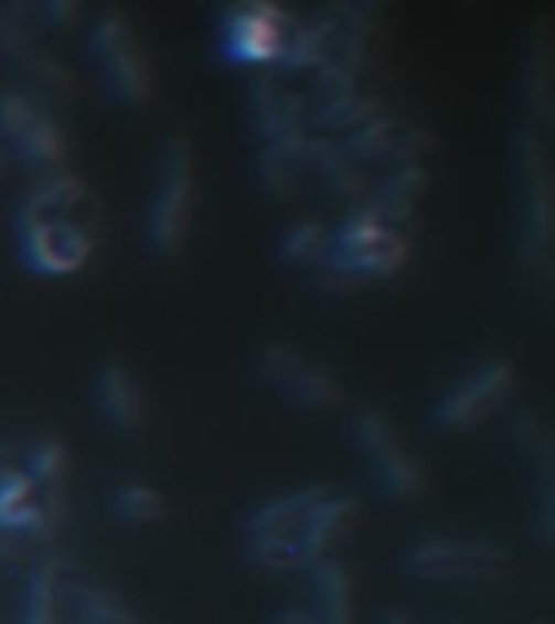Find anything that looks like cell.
<instances>
[{
	"label": "cell",
	"mask_w": 555,
	"mask_h": 624,
	"mask_svg": "<svg viewBox=\"0 0 555 624\" xmlns=\"http://www.w3.org/2000/svg\"><path fill=\"white\" fill-rule=\"evenodd\" d=\"M13 241L23 267L43 281L85 271L102 241V209L88 182L72 167L30 176L13 209Z\"/></svg>",
	"instance_id": "6da1fadb"
},
{
	"label": "cell",
	"mask_w": 555,
	"mask_h": 624,
	"mask_svg": "<svg viewBox=\"0 0 555 624\" xmlns=\"http://www.w3.org/2000/svg\"><path fill=\"white\" fill-rule=\"evenodd\" d=\"M409 237L367 205L348 209L332 228L329 261L312 274L316 284L334 293H354L364 286L393 281L409 261Z\"/></svg>",
	"instance_id": "7a4b0ae2"
},
{
	"label": "cell",
	"mask_w": 555,
	"mask_h": 624,
	"mask_svg": "<svg viewBox=\"0 0 555 624\" xmlns=\"http://www.w3.org/2000/svg\"><path fill=\"white\" fill-rule=\"evenodd\" d=\"M549 134L536 127H520L516 134V257L526 281L549 286L553 281V234H555V186Z\"/></svg>",
	"instance_id": "3957f363"
},
{
	"label": "cell",
	"mask_w": 555,
	"mask_h": 624,
	"mask_svg": "<svg viewBox=\"0 0 555 624\" xmlns=\"http://www.w3.org/2000/svg\"><path fill=\"white\" fill-rule=\"evenodd\" d=\"M195 205H199V157L195 144L185 130H172L160 157L153 192L147 205V247L160 261H175L185 254L192 228H195Z\"/></svg>",
	"instance_id": "277c9868"
},
{
	"label": "cell",
	"mask_w": 555,
	"mask_h": 624,
	"mask_svg": "<svg viewBox=\"0 0 555 624\" xmlns=\"http://www.w3.org/2000/svg\"><path fill=\"white\" fill-rule=\"evenodd\" d=\"M88 59L108 88L114 102L124 108H147L157 95L153 56L137 30L134 17L120 3H105L88 27Z\"/></svg>",
	"instance_id": "5b68a950"
},
{
	"label": "cell",
	"mask_w": 555,
	"mask_h": 624,
	"mask_svg": "<svg viewBox=\"0 0 555 624\" xmlns=\"http://www.w3.org/2000/svg\"><path fill=\"white\" fill-rule=\"evenodd\" d=\"M348 430L371 482L384 491V498L396 505H413L429 491L426 465L406 446V440L381 406H357Z\"/></svg>",
	"instance_id": "8992f818"
},
{
	"label": "cell",
	"mask_w": 555,
	"mask_h": 624,
	"mask_svg": "<svg viewBox=\"0 0 555 624\" xmlns=\"http://www.w3.org/2000/svg\"><path fill=\"white\" fill-rule=\"evenodd\" d=\"M0 150L30 176L68 167V137L53 105L13 82H0Z\"/></svg>",
	"instance_id": "52a82bcc"
},
{
	"label": "cell",
	"mask_w": 555,
	"mask_h": 624,
	"mask_svg": "<svg viewBox=\"0 0 555 624\" xmlns=\"http://www.w3.org/2000/svg\"><path fill=\"white\" fill-rule=\"evenodd\" d=\"M0 68L10 75L13 85L26 88L46 105H68L82 95L78 72L43 43L40 23L3 10H0Z\"/></svg>",
	"instance_id": "ba28073f"
},
{
	"label": "cell",
	"mask_w": 555,
	"mask_h": 624,
	"mask_svg": "<svg viewBox=\"0 0 555 624\" xmlns=\"http://www.w3.org/2000/svg\"><path fill=\"white\" fill-rule=\"evenodd\" d=\"M513 391H516V368L506 355L478 358L433 403L429 423L439 433H468L488 423L513 398Z\"/></svg>",
	"instance_id": "9c48e42d"
},
{
	"label": "cell",
	"mask_w": 555,
	"mask_h": 624,
	"mask_svg": "<svg viewBox=\"0 0 555 624\" xmlns=\"http://www.w3.org/2000/svg\"><path fill=\"white\" fill-rule=\"evenodd\" d=\"M296 27L292 10L282 0H222L218 43L234 65L274 68Z\"/></svg>",
	"instance_id": "30bf717a"
},
{
	"label": "cell",
	"mask_w": 555,
	"mask_h": 624,
	"mask_svg": "<svg viewBox=\"0 0 555 624\" xmlns=\"http://www.w3.org/2000/svg\"><path fill=\"white\" fill-rule=\"evenodd\" d=\"M257 374L279 400H286L296 410L325 413L344 403V384L338 381L332 368L306 348L282 339L260 341Z\"/></svg>",
	"instance_id": "8fae6325"
},
{
	"label": "cell",
	"mask_w": 555,
	"mask_h": 624,
	"mask_svg": "<svg viewBox=\"0 0 555 624\" xmlns=\"http://www.w3.org/2000/svg\"><path fill=\"white\" fill-rule=\"evenodd\" d=\"M399 567L416 579H498L510 567V553L474 537H423L409 543L399 557Z\"/></svg>",
	"instance_id": "7c38bea8"
},
{
	"label": "cell",
	"mask_w": 555,
	"mask_h": 624,
	"mask_svg": "<svg viewBox=\"0 0 555 624\" xmlns=\"http://www.w3.org/2000/svg\"><path fill=\"white\" fill-rule=\"evenodd\" d=\"M247 105V127L260 144H274L282 137L306 134V92L296 78L282 75L279 68H257L244 92Z\"/></svg>",
	"instance_id": "4fadbf2b"
},
{
	"label": "cell",
	"mask_w": 555,
	"mask_h": 624,
	"mask_svg": "<svg viewBox=\"0 0 555 624\" xmlns=\"http://www.w3.org/2000/svg\"><path fill=\"white\" fill-rule=\"evenodd\" d=\"M549 20L540 17L526 27L523 53H520V105L523 124L540 134L553 130L555 117V56Z\"/></svg>",
	"instance_id": "5bb4252c"
},
{
	"label": "cell",
	"mask_w": 555,
	"mask_h": 624,
	"mask_svg": "<svg viewBox=\"0 0 555 624\" xmlns=\"http://www.w3.org/2000/svg\"><path fill=\"white\" fill-rule=\"evenodd\" d=\"M95 403H98V413H102L105 426L114 430V433H120V436L140 433L147 426V420H150V403H147L143 381L120 358H108V361L98 364V371H95Z\"/></svg>",
	"instance_id": "9a60e30c"
},
{
	"label": "cell",
	"mask_w": 555,
	"mask_h": 624,
	"mask_svg": "<svg viewBox=\"0 0 555 624\" xmlns=\"http://www.w3.org/2000/svg\"><path fill=\"white\" fill-rule=\"evenodd\" d=\"M20 468L30 478L46 517L62 530L65 501H68V478H72V455L58 433H43L30 440L20 453Z\"/></svg>",
	"instance_id": "2e32d148"
},
{
	"label": "cell",
	"mask_w": 555,
	"mask_h": 624,
	"mask_svg": "<svg viewBox=\"0 0 555 624\" xmlns=\"http://www.w3.org/2000/svg\"><path fill=\"white\" fill-rule=\"evenodd\" d=\"M0 533L20 540L23 547L50 543L58 533L17 462L0 468Z\"/></svg>",
	"instance_id": "e0dca14e"
},
{
	"label": "cell",
	"mask_w": 555,
	"mask_h": 624,
	"mask_svg": "<svg viewBox=\"0 0 555 624\" xmlns=\"http://www.w3.org/2000/svg\"><path fill=\"white\" fill-rule=\"evenodd\" d=\"M309 176H316L322 192L344 209L364 205L374 179V172L364 170L354 157H348V150L334 137L312 130H309Z\"/></svg>",
	"instance_id": "ac0fdd59"
},
{
	"label": "cell",
	"mask_w": 555,
	"mask_h": 624,
	"mask_svg": "<svg viewBox=\"0 0 555 624\" xmlns=\"http://www.w3.org/2000/svg\"><path fill=\"white\" fill-rule=\"evenodd\" d=\"M429 167L426 160H413V163H389L371 179V192L364 199V205L381 215L389 225L403 228L419 209L426 189H429Z\"/></svg>",
	"instance_id": "d6986e66"
},
{
	"label": "cell",
	"mask_w": 555,
	"mask_h": 624,
	"mask_svg": "<svg viewBox=\"0 0 555 624\" xmlns=\"http://www.w3.org/2000/svg\"><path fill=\"white\" fill-rule=\"evenodd\" d=\"M309 179V130L257 147V182L267 199L292 202Z\"/></svg>",
	"instance_id": "ffe728a7"
},
{
	"label": "cell",
	"mask_w": 555,
	"mask_h": 624,
	"mask_svg": "<svg viewBox=\"0 0 555 624\" xmlns=\"http://www.w3.org/2000/svg\"><path fill=\"white\" fill-rule=\"evenodd\" d=\"M329 241H332V228L325 225L322 219L302 215V219L289 222L277 237L279 267H289V271L312 277L329 261Z\"/></svg>",
	"instance_id": "44dd1931"
},
{
	"label": "cell",
	"mask_w": 555,
	"mask_h": 624,
	"mask_svg": "<svg viewBox=\"0 0 555 624\" xmlns=\"http://www.w3.org/2000/svg\"><path fill=\"white\" fill-rule=\"evenodd\" d=\"M312 582V615L319 624H354V585L344 563L332 557L309 567Z\"/></svg>",
	"instance_id": "7402d4cb"
},
{
	"label": "cell",
	"mask_w": 555,
	"mask_h": 624,
	"mask_svg": "<svg viewBox=\"0 0 555 624\" xmlns=\"http://www.w3.org/2000/svg\"><path fill=\"white\" fill-rule=\"evenodd\" d=\"M65 569L58 557H43L26 582L23 595V615L20 624H62V589H65Z\"/></svg>",
	"instance_id": "603a6c76"
},
{
	"label": "cell",
	"mask_w": 555,
	"mask_h": 624,
	"mask_svg": "<svg viewBox=\"0 0 555 624\" xmlns=\"http://www.w3.org/2000/svg\"><path fill=\"white\" fill-rule=\"evenodd\" d=\"M111 514L120 520V523H130V527H150V523L167 520L169 498L167 491L157 488L153 482L130 478V482H120V485L111 491Z\"/></svg>",
	"instance_id": "cb8c5ba5"
},
{
	"label": "cell",
	"mask_w": 555,
	"mask_h": 624,
	"mask_svg": "<svg viewBox=\"0 0 555 624\" xmlns=\"http://www.w3.org/2000/svg\"><path fill=\"white\" fill-rule=\"evenodd\" d=\"M510 436H513V446L520 458L533 468V478L536 475H549L555 465V443L549 423L540 416V413H520L510 426Z\"/></svg>",
	"instance_id": "d4e9b609"
},
{
	"label": "cell",
	"mask_w": 555,
	"mask_h": 624,
	"mask_svg": "<svg viewBox=\"0 0 555 624\" xmlns=\"http://www.w3.org/2000/svg\"><path fill=\"white\" fill-rule=\"evenodd\" d=\"M78 624H137L130 609L102 585H82L75 592Z\"/></svg>",
	"instance_id": "484cf974"
},
{
	"label": "cell",
	"mask_w": 555,
	"mask_h": 624,
	"mask_svg": "<svg viewBox=\"0 0 555 624\" xmlns=\"http://www.w3.org/2000/svg\"><path fill=\"white\" fill-rule=\"evenodd\" d=\"M36 23L56 30V33H72L85 20V0H33Z\"/></svg>",
	"instance_id": "4316f807"
},
{
	"label": "cell",
	"mask_w": 555,
	"mask_h": 624,
	"mask_svg": "<svg viewBox=\"0 0 555 624\" xmlns=\"http://www.w3.org/2000/svg\"><path fill=\"white\" fill-rule=\"evenodd\" d=\"M270 624H319V618L312 615V609H282L270 618Z\"/></svg>",
	"instance_id": "83f0119b"
},
{
	"label": "cell",
	"mask_w": 555,
	"mask_h": 624,
	"mask_svg": "<svg viewBox=\"0 0 555 624\" xmlns=\"http://www.w3.org/2000/svg\"><path fill=\"white\" fill-rule=\"evenodd\" d=\"M23 553H26V547H23L20 540L0 533V563H13V560H20Z\"/></svg>",
	"instance_id": "f1b7e54d"
},
{
	"label": "cell",
	"mask_w": 555,
	"mask_h": 624,
	"mask_svg": "<svg viewBox=\"0 0 555 624\" xmlns=\"http://www.w3.org/2000/svg\"><path fill=\"white\" fill-rule=\"evenodd\" d=\"M0 10H3V13H13V17H23V20H33V23H36L33 0H0Z\"/></svg>",
	"instance_id": "f546056e"
},
{
	"label": "cell",
	"mask_w": 555,
	"mask_h": 624,
	"mask_svg": "<svg viewBox=\"0 0 555 624\" xmlns=\"http://www.w3.org/2000/svg\"><path fill=\"white\" fill-rule=\"evenodd\" d=\"M357 3H361V7H364L371 17H374V20H384V17H387L389 10H393L399 0H357Z\"/></svg>",
	"instance_id": "4dcf8cb0"
},
{
	"label": "cell",
	"mask_w": 555,
	"mask_h": 624,
	"mask_svg": "<svg viewBox=\"0 0 555 624\" xmlns=\"http://www.w3.org/2000/svg\"><path fill=\"white\" fill-rule=\"evenodd\" d=\"M10 462H13V446H7V443L0 440V468L10 465Z\"/></svg>",
	"instance_id": "1f68e13d"
},
{
	"label": "cell",
	"mask_w": 555,
	"mask_h": 624,
	"mask_svg": "<svg viewBox=\"0 0 555 624\" xmlns=\"http://www.w3.org/2000/svg\"><path fill=\"white\" fill-rule=\"evenodd\" d=\"M381 624H409V618H406V615H399V612H389V615H384V622Z\"/></svg>",
	"instance_id": "d6a6232c"
},
{
	"label": "cell",
	"mask_w": 555,
	"mask_h": 624,
	"mask_svg": "<svg viewBox=\"0 0 555 624\" xmlns=\"http://www.w3.org/2000/svg\"><path fill=\"white\" fill-rule=\"evenodd\" d=\"M7 163H10V160H7V154H3V150H0V172L7 170Z\"/></svg>",
	"instance_id": "836d02e7"
}]
</instances>
